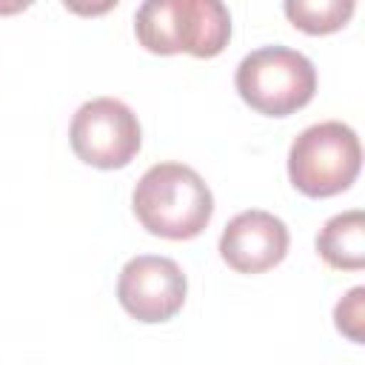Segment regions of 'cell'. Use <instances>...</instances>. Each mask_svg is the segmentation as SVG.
Returning <instances> with one entry per match:
<instances>
[{"mask_svg": "<svg viewBox=\"0 0 365 365\" xmlns=\"http://www.w3.org/2000/svg\"><path fill=\"white\" fill-rule=\"evenodd\" d=\"M137 43L151 54L217 57L231 40V14L220 0H145L134 14Z\"/></svg>", "mask_w": 365, "mask_h": 365, "instance_id": "2", "label": "cell"}, {"mask_svg": "<svg viewBox=\"0 0 365 365\" xmlns=\"http://www.w3.org/2000/svg\"><path fill=\"white\" fill-rule=\"evenodd\" d=\"M68 143L86 165L114 171L125 168L143 143L137 114L117 97H94L83 103L68 128Z\"/></svg>", "mask_w": 365, "mask_h": 365, "instance_id": "5", "label": "cell"}, {"mask_svg": "<svg viewBox=\"0 0 365 365\" xmlns=\"http://www.w3.org/2000/svg\"><path fill=\"white\" fill-rule=\"evenodd\" d=\"M362 145L351 125L325 120L299 131L288 148V180L305 197H334L354 185Z\"/></svg>", "mask_w": 365, "mask_h": 365, "instance_id": "3", "label": "cell"}, {"mask_svg": "<svg viewBox=\"0 0 365 365\" xmlns=\"http://www.w3.org/2000/svg\"><path fill=\"white\" fill-rule=\"evenodd\" d=\"M288 228L271 211H240L220 234V257L237 274H262L279 265L288 254Z\"/></svg>", "mask_w": 365, "mask_h": 365, "instance_id": "7", "label": "cell"}, {"mask_svg": "<svg viewBox=\"0 0 365 365\" xmlns=\"http://www.w3.org/2000/svg\"><path fill=\"white\" fill-rule=\"evenodd\" d=\"M188 279L182 268L157 254H140L128 259L117 277V299L137 322H165L182 305Z\"/></svg>", "mask_w": 365, "mask_h": 365, "instance_id": "6", "label": "cell"}, {"mask_svg": "<svg viewBox=\"0 0 365 365\" xmlns=\"http://www.w3.org/2000/svg\"><path fill=\"white\" fill-rule=\"evenodd\" d=\"M234 86L254 111L265 117H288L314 100L317 68L297 48L262 46L240 60Z\"/></svg>", "mask_w": 365, "mask_h": 365, "instance_id": "4", "label": "cell"}, {"mask_svg": "<svg viewBox=\"0 0 365 365\" xmlns=\"http://www.w3.org/2000/svg\"><path fill=\"white\" fill-rule=\"evenodd\" d=\"M317 254L336 271L365 268V214L354 208L331 217L317 234Z\"/></svg>", "mask_w": 365, "mask_h": 365, "instance_id": "8", "label": "cell"}, {"mask_svg": "<svg viewBox=\"0 0 365 365\" xmlns=\"http://www.w3.org/2000/svg\"><path fill=\"white\" fill-rule=\"evenodd\" d=\"M282 11L305 34H331L351 20L354 0H288Z\"/></svg>", "mask_w": 365, "mask_h": 365, "instance_id": "9", "label": "cell"}, {"mask_svg": "<svg viewBox=\"0 0 365 365\" xmlns=\"http://www.w3.org/2000/svg\"><path fill=\"white\" fill-rule=\"evenodd\" d=\"M131 208L137 222L163 240H194L214 214L208 182L182 163H157L134 185Z\"/></svg>", "mask_w": 365, "mask_h": 365, "instance_id": "1", "label": "cell"}, {"mask_svg": "<svg viewBox=\"0 0 365 365\" xmlns=\"http://www.w3.org/2000/svg\"><path fill=\"white\" fill-rule=\"evenodd\" d=\"M362 302H365V288L356 285L334 308L336 331L345 334L351 342H362L365 339V334H362V325H365V308H362Z\"/></svg>", "mask_w": 365, "mask_h": 365, "instance_id": "10", "label": "cell"}]
</instances>
